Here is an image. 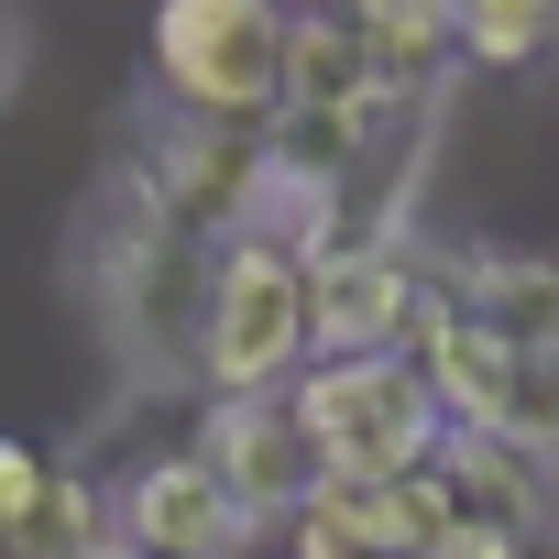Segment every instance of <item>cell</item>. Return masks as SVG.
<instances>
[{"label": "cell", "mask_w": 559, "mask_h": 559, "mask_svg": "<svg viewBox=\"0 0 559 559\" xmlns=\"http://www.w3.org/2000/svg\"><path fill=\"white\" fill-rule=\"evenodd\" d=\"M209 263H219V241L176 230V219L110 165V187H99V230H88V286H99V319H110L132 384H176V373L198 362Z\"/></svg>", "instance_id": "cell-1"}, {"label": "cell", "mask_w": 559, "mask_h": 559, "mask_svg": "<svg viewBox=\"0 0 559 559\" xmlns=\"http://www.w3.org/2000/svg\"><path fill=\"white\" fill-rule=\"evenodd\" d=\"M143 45L176 121L274 132V88H286V12L274 0H154Z\"/></svg>", "instance_id": "cell-2"}, {"label": "cell", "mask_w": 559, "mask_h": 559, "mask_svg": "<svg viewBox=\"0 0 559 559\" xmlns=\"http://www.w3.org/2000/svg\"><path fill=\"white\" fill-rule=\"evenodd\" d=\"M297 428L319 439L330 483H406L450 461V417L428 406L417 362H308L286 384Z\"/></svg>", "instance_id": "cell-3"}, {"label": "cell", "mask_w": 559, "mask_h": 559, "mask_svg": "<svg viewBox=\"0 0 559 559\" xmlns=\"http://www.w3.org/2000/svg\"><path fill=\"white\" fill-rule=\"evenodd\" d=\"M209 395H286L308 373V263L286 241H219L209 308H198Z\"/></svg>", "instance_id": "cell-4"}, {"label": "cell", "mask_w": 559, "mask_h": 559, "mask_svg": "<svg viewBox=\"0 0 559 559\" xmlns=\"http://www.w3.org/2000/svg\"><path fill=\"white\" fill-rule=\"evenodd\" d=\"M428 308H439V263L406 230L308 252V362H406Z\"/></svg>", "instance_id": "cell-5"}, {"label": "cell", "mask_w": 559, "mask_h": 559, "mask_svg": "<svg viewBox=\"0 0 559 559\" xmlns=\"http://www.w3.org/2000/svg\"><path fill=\"white\" fill-rule=\"evenodd\" d=\"M198 461H209V483L263 526V515H308L319 493H330V461H319V439L297 428V406L286 395H219L209 417H198Z\"/></svg>", "instance_id": "cell-6"}, {"label": "cell", "mask_w": 559, "mask_h": 559, "mask_svg": "<svg viewBox=\"0 0 559 559\" xmlns=\"http://www.w3.org/2000/svg\"><path fill=\"white\" fill-rule=\"evenodd\" d=\"M110 504H121V548H132V559H241V537H263V526L209 483L198 450L143 461L132 493H110Z\"/></svg>", "instance_id": "cell-7"}, {"label": "cell", "mask_w": 559, "mask_h": 559, "mask_svg": "<svg viewBox=\"0 0 559 559\" xmlns=\"http://www.w3.org/2000/svg\"><path fill=\"white\" fill-rule=\"evenodd\" d=\"M373 99H384V67L362 56L352 23H286V88H274L286 132H352Z\"/></svg>", "instance_id": "cell-8"}, {"label": "cell", "mask_w": 559, "mask_h": 559, "mask_svg": "<svg viewBox=\"0 0 559 559\" xmlns=\"http://www.w3.org/2000/svg\"><path fill=\"white\" fill-rule=\"evenodd\" d=\"M352 34L384 67V88H428L461 56V0H352Z\"/></svg>", "instance_id": "cell-9"}, {"label": "cell", "mask_w": 559, "mask_h": 559, "mask_svg": "<svg viewBox=\"0 0 559 559\" xmlns=\"http://www.w3.org/2000/svg\"><path fill=\"white\" fill-rule=\"evenodd\" d=\"M12 559H121V504L88 483V472H56L45 483V504L0 537Z\"/></svg>", "instance_id": "cell-10"}, {"label": "cell", "mask_w": 559, "mask_h": 559, "mask_svg": "<svg viewBox=\"0 0 559 559\" xmlns=\"http://www.w3.org/2000/svg\"><path fill=\"white\" fill-rule=\"evenodd\" d=\"M461 56L493 67V78L559 56V0H461Z\"/></svg>", "instance_id": "cell-11"}, {"label": "cell", "mask_w": 559, "mask_h": 559, "mask_svg": "<svg viewBox=\"0 0 559 559\" xmlns=\"http://www.w3.org/2000/svg\"><path fill=\"white\" fill-rule=\"evenodd\" d=\"M45 483H56V461H45L34 439H0V537H12V526L45 504Z\"/></svg>", "instance_id": "cell-12"}, {"label": "cell", "mask_w": 559, "mask_h": 559, "mask_svg": "<svg viewBox=\"0 0 559 559\" xmlns=\"http://www.w3.org/2000/svg\"><path fill=\"white\" fill-rule=\"evenodd\" d=\"M428 559H537V548H526V526H504V515H461Z\"/></svg>", "instance_id": "cell-13"}, {"label": "cell", "mask_w": 559, "mask_h": 559, "mask_svg": "<svg viewBox=\"0 0 559 559\" xmlns=\"http://www.w3.org/2000/svg\"><path fill=\"white\" fill-rule=\"evenodd\" d=\"M286 548H297V559H362V548H352V526H341L330 504H308V515H286Z\"/></svg>", "instance_id": "cell-14"}, {"label": "cell", "mask_w": 559, "mask_h": 559, "mask_svg": "<svg viewBox=\"0 0 559 559\" xmlns=\"http://www.w3.org/2000/svg\"><path fill=\"white\" fill-rule=\"evenodd\" d=\"M286 23H352V0H274Z\"/></svg>", "instance_id": "cell-15"}, {"label": "cell", "mask_w": 559, "mask_h": 559, "mask_svg": "<svg viewBox=\"0 0 559 559\" xmlns=\"http://www.w3.org/2000/svg\"><path fill=\"white\" fill-rule=\"evenodd\" d=\"M12 78H23V34H12V12H0V99H12Z\"/></svg>", "instance_id": "cell-16"}, {"label": "cell", "mask_w": 559, "mask_h": 559, "mask_svg": "<svg viewBox=\"0 0 559 559\" xmlns=\"http://www.w3.org/2000/svg\"><path fill=\"white\" fill-rule=\"evenodd\" d=\"M121 559H132V548H121Z\"/></svg>", "instance_id": "cell-17"}]
</instances>
